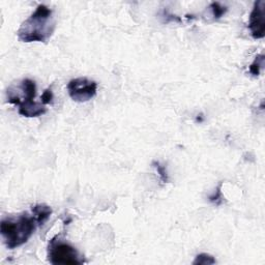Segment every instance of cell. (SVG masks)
<instances>
[{
  "label": "cell",
  "mask_w": 265,
  "mask_h": 265,
  "mask_svg": "<svg viewBox=\"0 0 265 265\" xmlns=\"http://www.w3.org/2000/svg\"><path fill=\"white\" fill-rule=\"evenodd\" d=\"M220 190H221V185H220L219 188H218L216 194H214L213 196L210 197V201H211V202H214V203H216V204L220 203L219 201L222 200V199H221V198H222V194H221V191H220Z\"/></svg>",
  "instance_id": "obj_14"
},
{
  "label": "cell",
  "mask_w": 265,
  "mask_h": 265,
  "mask_svg": "<svg viewBox=\"0 0 265 265\" xmlns=\"http://www.w3.org/2000/svg\"><path fill=\"white\" fill-rule=\"evenodd\" d=\"M47 108L42 102L26 101L19 105V114L24 117H39L46 114Z\"/></svg>",
  "instance_id": "obj_6"
},
{
  "label": "cell",
  "mask_w": 265,
  "mask_h": 265,
  "mask_svg": "<svg viewBox=\"0 0 265 265\" xmlns=\"http://www.w3.org/2000/svg\"><path fill=\"white\" fill-rule=\"evenodd\" d=\"M56 27L53 11L45 5H39L35 11L20 25L17 35L23 43H46Z\"/></svg>",
  "instance_id": "obj_1"
},
{
  "label": "cell",
  "mask_w": 265,
  "mask_h": 265,
  "mask_svg": "<svg viewBox=\"0 0 265 265\" xmlns=\"http://www.w3.org/2000/svg\"><path fill=\"white\" fill-rule=\"evenodd\" d=\"M53 210L46 204H36L32 207V214L35 216L40 226H43L51 216Z\"/></svg>",
  "instance_id": "obj_8"
},
{
  "label": "cell",
  "mask_w": 265,
  "mask_h": 265,
  "mask_svg": "<svg viewBox=\"0 0 265 265\" xmlns=\"http://www.w3.org/2000/svg\"><path fill=\"white\" fill-rule=\"evenodd\" d=\"M212 11V15L214 17V19H220L221 17H223L226 12H227V8L221 6L219 3H212L209 7Z\"/></svg>",
  "instance_id": "obj_11"
},
{
  "label": "cell",
  "mask_w": 265,
  "mask_h": 265,
  "mask_svg": "<svg viewBox=\"0 0 265 265\" xmlns=\"http://www.w3.org/2000/svg\"><path fill=\"white\" fill-rule=\"evenodd\" d=\"M249 29L255 40L263 39L265 35V2L258 0L254 4L250 15Z\"/></svg>",
  "instance_id": "obj_5"
},
{
  "label": "cell",
  "mask_w": 265,
  "mask_h": 265,
  "mask_svg": "<svg viewBox=\"0 0 265 265\" xmlns=\"http://www.w3.org/2000/svg\"><path fill=\"white\" fill-rule=\"evenodd\" d=\"M67 92L74 102L86 103L97 95L98 83L85 77L71 79L67 84Z\"/></svg>",
  "instance_id": "obj_4"
},
{
  "label": "cell",
  "mask_w": 265,
  "mask_h": 265,
  "mask_svg": "<svg viewBox=\"0 0 265 265\" xmlns=\"http://www.w3.org/2000/svg\"><path fill=\"white\" fill-rule=\"evenodd\" d=\"M215 262L216 261L212 256H210L208 254H205V253H202V254H199L196 257L193 264H204V265H206V264H214Z\"/></svg>",
  "instance_id": "obj_10"
},
{
  "label": "cell",
  "mask_w": 265,
  "mask_h": 265,
  "mask_svg": "<svg viewBox=\"0 0 265 265\" xmlns=\"http://www.w3.org/2000/svg\"><path fill=\"white\" fill-rule=\"evenodd\" d=\"M42 103L44 105H48V104H51L52 101H53V92L51 90V88H48L44 91V93L42 94Z\"/></svg>",
  "instance_id": "obj_13"
},
{
  "label": "cell",
  "mask_w": 265,
  "mask_h": 265,
  "mask_svg": "<svg viewBox=\"0 0 265 265\" xmlns=\"http://www.w3.org/2000/svg\"><path fill=\"white\" fill-rule=\"evenodd\" d=\"M264 64V55L263 54H259L256 56L255 60L253 61V63L250 65V73L253 76H259L260 75V70L263 67Z\"/></svg>",
  "instance_id": "obj_9"
},
{
  "label": "cell",
  "mask_w": 265,
  "mask_h": 265,
  "mask_svg": "<svg viewBox=\"0 0 265 265\" xmlns=\"http://www.w3.org/2000/svg\"><path fill=\"white\" fill-rule=\"evenodd\" d=\"M48 261L54 265H79L84 262L77 249L67 242L60 239L58 236H55L49 243Z\"/></svg>",
  "instance_id": "obj_3"
},
{
  "label": "cell",
  "mask_w": 265,
  "mask_h": 265,
  "mask_svg": "<svg viewBox=\"0 0 265 265\" xmlns=\"http://www.w3.org/2000/svg\"><path fill=\"white\" fill-rule=\"evenodd\" d=\"M158 173L160 174V178L162 179V181L164 183L168 182V174H167V171H166V168L164 166H162L160 163H154Z\"/></svg>",
  "instance_id": "obj_12"
},
{
  "label": "cell",
  "mask_w": 265,
  "mask_h": 265,
  "mask_svg": "<svg viewBox=\"0 0 265 265\" xmlns=\"http://www.w3.org/2000/svg\"><path fill=\"white\" fill-rule=\"evenodd\" d=\"M37 226L40 225L35 216L25 212L17 218L4 219L0 224V233H2L7 248L14 250L29 240Z\"/></svg>",
  "instance_id": "obj_2"
},
{
  "label": "cell",
  "mask_w": 265,
  "mask_h": 265,
  "mask_svg": "<svg viewBox=\"0 0 265 265\" xmlns=\"http://www.w3.org/2000/svg\"><path fill=\"white\" fill-rule=\"evenodd\" d=\"M19 88L23 91V99L15 101L13 105L19 106L23 102L33 101L34 100V98L36 95V85H35V82L33 80L28 79V78L23 79L20 82V87Z\"/></svg>",
  "instance_id": "obj_7"
}]
</instances>
